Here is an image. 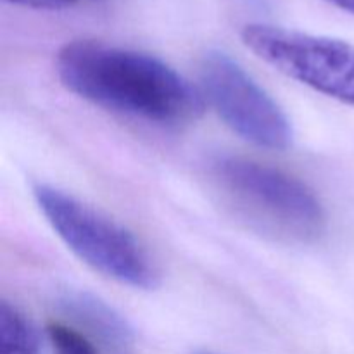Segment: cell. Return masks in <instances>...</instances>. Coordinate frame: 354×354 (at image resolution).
<instances>
[{
  "mask_svg": "<svg viewBox=\"0 0 354 354\" xmlns=\"http://www.w3.org/2000/svg\"><path fill=\"white\" fill-rule=\"evenodd\" d=\"M55 71L62 85L82 99L152 123H192L206 107L204 93L161 59L104 41L62 45Z\"/></svg>",
  "mask_w": 354,
  "mask_h": 354,
  "instance_id": "6da1fadb",
  "label": "cell"
},
{
  "mask_svg": "<svg viewBox=\"0 0 354 354\" xmlns=\"http://www.w3.org/2000/svg\"><path fill=\"white\" fill-rule=\"evenodd\" d=\"M33 196L52 230L90 268L133 289L161 283L158 265L127 228L47 183L35 185Z\"/></svg>",
  "mask_w": 354,
  "mask_h": 354,
  "instance_id": "7a4b0ae2",
  "label": "cell"
},
{
  "mask_svg": "<svg viewBox=\"0 0 354 354\" xmlns=\"http://www.w3.org/2000/svg\"><path fill=\"white\" fill-rule=\"evenodd\" d=\"M213 175L235 206L279 235L306 242L324 234V206L297 178L237 156L216 159Z\"/></svg>",
  "mask_w": 354,
  "mask_h": 354,
  "instance_id": "3957f363",
  "label": "cell"
},
{
  "mask_svg": "<svg viewBox=\"0 0 354 354\" xmlns=\"http://www.w3.org/2000/svg\"><path fill=\"white\" fill-rule=\"evenodd\" d=\"M241 40L282 75L354 106V45L263 23L245 24Z\"/></svg>",
  "mask_w": 354,
  "mask_h": 354,
  "instance_id": "277c9868",
  "label": "cell"
},
{
  "mask_svg": "<svg viewBox=\"0 0 354 354\" xmlns=\"http://www.w3.org/2000/svg\"><path fill=\"white\" fill-rule=\"evenodd\" d=\"M203 93L232 131L249 144L286 151L292 127L282 107L225 52H207L201 62Z\"/></svg>",
  "mask_w": 354,
  "mask_h": 354,
  "instance_id": "5b68a950",
  "label": "cell"
},
{
  "mask_svg": "<svg viewBox=\"0 0 354 354\" xmlns=\"http://www.w3.org/2000/svg\"><path fill=\"white\" fill-rule=\"evenodd\" d=\"M61 303L76 320L86 324L104 337L111 341H124L128 337V327L123 318L114 313L113 308L107 306L104 301L85 292H73L68 294Z\"/></svg>",
  "mask_w": 354,
  "mask_h": 354,
  "instance_id": "8992f818",
  "label": "cell"
},
{
  "mask_svg": "<svg viewBox=\"0 0 354 354\" xmlns=\"http://www.w3.org/2000/svg\"><path fill=\"white\" fill-rule=\"evenodd\" d=\"M0 354H40L37 330L9 301H0Z\"/></svg>",
  "mask_w": 354,
  "mask_h": 354,
  "instance_id": "52a82bcc",
  "label": "cell"
},
{
  "mask_svg": "<svg viewBox=\"0 0 354 354\" xmlns=\"http://www.w3.org/2000/svg\"><path fill=\"white\" fill-rule=\"evenodd\" d=\"M47 335L54 354H97L95 346L73 327L64 324H48Z\"/></svg>",
  "mask_w": 354,
  "mask_h": 354,
  "instance_id": "ba28073f",
  "label": "cell"
},
{
  "mask_svg": "<svg viewBox=\"0 0 354 354\" xmlns=\"http://www.w3.org/2000/svg\"><path fill=\"white\" fill-rule=\"evenodd\" d=\"M16 6L30 7V9H40V10H59L66 9V7L76 6L78 2L83 0H7Z\"/></svg>",
  "mask_w": 354,
  "mask_h": 354,
  "instance_id": "9c48e42d",
  "label": "cell"
},
{
  "mask_svg": "<svg viewBox=\"0 0 354 354\" xmlns=\"http://www.w3.org/2000/svg\"><path fill=\"white\" fill-rule=\"evenodd\" d=\"M325 2L354 16V0H325Z\"/></svg>",
  "mask_w": 354,
  "mask_h": 354,
  "instance_id": "30bf717a",
  "label": "cell"
}]
</instances>
